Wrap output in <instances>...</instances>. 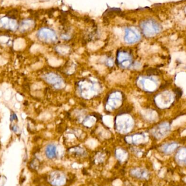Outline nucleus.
<instances>
[{"instance_id":"nucleus-1","label":"nucleus","mask_w":186,"mask_h":186,"mask_svg":"<svg viewBox=\"0 0 186 186\" xmlns=\"http://www.w3.org/2000/svg\"><path fill=\"white\" fill-rule=\"evenodd\" d=\"M142 27L145 33L149 35L156 33L159 30L158 25L156 22L151 20L144 22L142 24Z\"/></svg>"},{"instance_id":"nucleus-2","label":"nucleus","mask_w":186,"mask_h":186,"mask_svg":"<svg viewBox=\"0 0 186 186\" xmlns=\"http://www.w3.org/2000/svg\"><path fill=\"white\" fill-rule=\"evenodd\" d=\"M138 35L135 30L131 28H128L126 30L125 39L127 42H135L138 39Z\"/></svg>"},{"instance_id":"nucleus-3","label":"nucleus","mask_w":186,"mask_h":186,"mask_svg":"<svg viewBox=\"0 0 186 186\" xmlns=\"http://www.w3.org/2000/svg\"><path fill=\"white\" fill-rule=\"evenodd\" d=\"M39 35L41 38L44 39H51L54 38V32L52 30H50L48 28H43L39 31Z\"/></svg>"},{"instance_id":"nucleus-4","label":"nucleus","mask_w":186,"mask_h":186,"mask_svg":"<svg viewBox=\"0 0 186 186\" xmlns=\"http://www.w3.org/2000/svg\"><path fill=\"white\" fill-rule=\"evenodd\" d=\"M46 155L48 158H54L56 156V148L54 145L48 146L46 149Z\"/></svg>"},{"instance_id":"nucleus-5","label":"nucleus","mask_w":186,"mask_h":186,"mask_svg":"<svg viewBox=\"0 0 186 186\" xmlns=\"http://www.w3.org/2000/svg\"><path fill=\"white\" fill-rule=\"evenodd\" d=\"M175 93L176 94L177 98H179L182 95V91L179 88H176L175 89Z\"/></svg>"},{"instance_id":"nucleus-6","label":"nucleus","mask_w":186,"mask_h":186,"mask_svg":"<svg viewBox=\"0 0 186 186\" xmlns=\"http://www.w3.org/2000/svg\"><path fill=\"white\" fill-rule=\"evenodd\" d=\"M12 117H13V120H15V119H17V117L16 116L15 114H13V115H12Z\"/></svg>"}]
</instances>
